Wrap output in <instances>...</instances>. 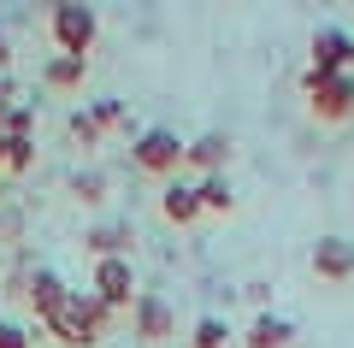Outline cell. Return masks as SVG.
<instances>
[{"instance_id":"cell-1","label":"cell","mask_w":354,"mask_h":348,"mask_svg":"<svg viewBox=\"0 0 354 348\" xmlns=\"http://www.w3.org/2000/svg\"><path fill=\"white\" fill-rule=\"evenodd\" d=\"M48 30H53V42H59V53L88 59V48L101 36V18H95V6H83V0H59L48 12Z\"/></svg>"},{"instance_id":"cell-2","label":"cell","mask_w":354,"mask_h":348,"mask_svg":"<svg viewBox=\"0 0 354 348\" xmlns=\"http://www.w3.org/2000/svg\"><path fill=\"white\" fill-rule=\"evenodd\" d=\"M88 295H95V301H106L113 313H124L130 301H136V266H130V260H95Z\"/></svg>"},{"instance_id":"cell-3","label":"cell","mask_w":354,"mask_h":348,"mask_svg":"<svg viewBox=\"0 0 354 348\" xmlns=\"http://www.w3.org/2000/svg\"><path fill=\"white\" fill-rule=\"evenodd\" d=\"M307 100H313V118L337 125V118L354 112V77L348 71H337V77H313L307 71Z\"/></svg>"},{"instance_id":"cell-4","label":"cell","mask_w":354,"mask_h":348,"mask_svg":"<svg viewBox=\"0 0 354 348\" xmlns=\"http://www.w3.org/2000/svg\"><path fill=\"white\" fill-rule=\"evenodd\" d=\"M130 154H136V165H142V172H153V177H165V172L183 165V142H177L171 130H142Z\"/></svg>"},{"instance_id":"cell-5","label":"cell","mask_w":354,"mask_h":348,"mask_svg":"<svg viewBox=\"0 0 354 348\" xmlns=\"http://www.w3.org/2000/svg\"><path fill=\"white\" fill-rule=\"evenodd\" d=\"M41 324H48V336H53V342H65V348H101V342H95V331L83 324V289H71V295L59 301V313L41 319Z\"/></svg>"},{"instance_id":"cell-6","label":"cell","mask_w":354,"mask_h":348,"mask_svg":"<svg viewBox=\"0 0 354 348\" xmlns=\"http://www.w3.org/2000/svg\"><path fill=\"white\" fill-rule=\"evenodd\" d=\"M354 65V36L348 30H319L313 36V65L307 71L313 77H337V71H348Z\"/></svg>"},{"instance_id":"cell-7","label":"cell","mask_w":354,"mask_h":348,"mask_svg":"<svg viewBox=\"0 0 354 348\" xmlns=\"http://www.w3.org/2000/svg\"><path fill=\"white\" fill-rule=\"evenodd\" d=\"M130 324H136L142 342H165V336H171V307H165L160 295H148V289H136V301H130Z\"/></svg>"},{"instance_id":"cell-8","label":"cell","mask_w":354,"mask_h":348,"mask_svg":"<svg viewBox=\"0 0 354 348\" xmlns=\"http://www.w3.org/2000/svg\"><path fill=\"white\" fill-rule=\"evenodd\" d=\"M24 295H30V307H36V319H53V313H59V301L71 295V284H65L59 272H30Z\"/></svg>"},{"instance_id":"cell-9","label":"cell","mask_w":354,"mask_h":348,"mask_svg":"<svg viewBox=\"0 0 354 348\" xmlns=\"http://www.w3.org/2000/svg\"><path fill=\"white\" fill-rule=\"evenodd\" d=\"M130 242H136L130 224H95V230L83 237V248L95 254V260H130Z\"/></svg>"},{"instance_id":"cell-10","label":"cell","mask_w":354,"mask_h":348,"mask_svg":"<svg viewBox=\"0 0 354 348\" xmlns=\"http://www.w3.org/2000/svg\"><path fill=\"white\" fill-rule=\"evenodd\" d=\"M313 272H319V277H330V284L354 277V242H342V237H325V242L313 248Z\"/></svg>"},{"instance_id":"cell-11","label":"cell","mask_w":354,"mask_h":348,"mask_svg":"<svg viewBox=\"0 0 354 348\" xmlns=\"http://www.w3.org/2000/svg\"><path fill=\"white\" fill-rule=\"evenodd\" d=\"M183 160L189 165H201L207 177H225V160H230V136H195V142H183Z\"/></svg>"},{"instance_id":"cell-12","label":"cell","mask_w":354,"mask_h":348,"mask_svg":"<svg viewBox=\"0 0 354 348\" xmlns=\"http://www.w3.org/2000/svg\"><path fill=\"white\" fill-rule=\"evenodd\" d=\"M160 212H165L171 224H195V219H201V201H195L189 183H165V189H160Z\"/></svg>"},{"instance_id":"cell-13","label":"cell","mask_w":354,"mask_h":348,"mask_svg":"<svg viewBox=\"0 0 354 348\" xmlns=\"http://www.w3.org/2000/svg\"><path fill=\"white\" fill-rule=\"evenodd\" d=\"M83 71H88V59H71V53H53V59L41 65V83H48V89H77V83H83Z\"/></svg>"},{"instance_id":"cell-14","label":"cell","mask_w":354,"mask_h":348,"mask_svg":"<svg viewBox=\"0 0 354 348\" xmlns=\"http://www.w3.org/2000/svg\"><path fill=\"white\" fill-rule=\"evenodd\" d=\"M290 319H272V313H260V319L248 324V348H290Z\"/></svg>"},{"instance_id":"cell-15","label":"cell","mask_w":354,"mask_h":348,"mask_svg":"<svg viewBox=\"0 0 354 348\" xmlns=\"http://www.w3.org/2000/svg\"><path fill=\"white\" fill-rule=\"evenodd\" d=\"M195 201H201V212H230V183L225 177H201V183H195Z\"/></svg>"},{"instance_id":"cell-16","label":"cell","mask_w":354,"mask_h":348,"mask_svg":"<svg viewBox=\"0 0 354 348\" xmlns=\"http://www.w3.org/2000/svg\"><path fill=\"white\" fill-rule=\"evenodd\" d=\"M189 342H195V348H225V342H230V324H225V319H213V313H207V319H195Z\"/></svg>"},{"instance_id":"cell-17","label":"cell","mask_w":354,"mask_h":348,"mask_svg":"<svg viewBox=\"0 0 354 348\" xmlns=\"http://www.w3.org/2000/svg\"><path fill=\"white\" fill-rule=\"evenodd\" d=\"M36 165V136H6V172H30Z\"/></svg>"},{"instance_id":"cell-18","label":"cell","mask_w":354,"mask_h":348,"mask_svg":"<svg viewBox=\"0 0 354 348\" xmlns=\"http://www.w3.org/2000/svg\"><path fill=\"white\" fill-rule=\"evenodd\" d=\"M36 130V112H30V100H12V112L0 118V136H30Z\"/></svg>"},{"instance_id":"cell-19","label":"cell","mask_w":354,"mask_h":348,"mask_svg":"<svg viewBox=\"0 0 354 348\" xmlns=\"http://www.w3.org/2000/svg\"><path fill=\"white\" fill-rule=\"evenodd\" d=\"M71 195H77V201H101V195H106V177H101V172H77V177H71Z\"/></svg>"},{"instance_id":"cell-20","label":"cell","mask_w":354,"mask_h":348,"mask_svg":"<svg viewBox=\"0 0 354 348\" xmlns=\"http://www.w3.org/2000/svg\"><path fill=\"white\" fill-rule=\"evenodd\" d=\"M30 336H36L30 324H18V319H0V348H36Z\"/></svg>"},{"instance_id":"cell-21","label":"cell","mask_w":354,"mask_h":348,"mask_svg":"<svg viewBox=\"0 0 354 348\" xmlns=\"http://www.w3.org/2000/svg\"><path fill=\"white\" fill-rule=\"evenodd\" d=\"M88 118H95V125H101V130L124 125V100H95V107H88Z\"/></svg>"},{"instance_id":"cell-22","label":"cell","mask_w":354,"mask_h":348,"mask_svg":"<svg viewBox=\"0 0 354 348\" xmlns=\"http://www.w3.org/2000/svg\"><path fill=\"white\" fill-rule=\"evenodd\" d=\"M71 136L83 142V148H95V142H101V125H95L88 112H71Z\"/></svg>"},{"instance_id":"cell-23","label":"cell","mask_w":354,"mask_h":348,"mask_svg":"<svg viewBox=\"0 0 354 348\" xmlns=\"http://www.w3.org/2000/svg\"><path fill=\"white\" fill-rule=\"evenodd\" d=\"M6 65H12V42H6V30H0V77H6Z\"/></svg>"},{"instance_id":"cell-24","label":"cell","mask_w":354,"mask_h":348,"mask_svg":"<svg viewBox=\"0 0 354 348\" xmlns=\"http://www.w3.org/2000/svg\"><path fill=\"white\" fill-rule=\"evenodd\" d=\"M6 112H12V83L0 77V118H6Z\"/></svg>"},{"instance_id":"cell-25","label":"cell","mask_w":354,"mask_h":348,"mask_svg":"<svg viewBox=\"0 0 354 348\" xmlns=\"http://www.w3.org/2000/svg\"><path fill=\"white\" fill-rule=\"evenodd\" d=\"M106 348H113V342H106Z\"/></svg>"}]
</instances>
